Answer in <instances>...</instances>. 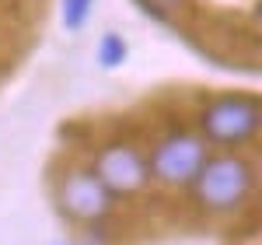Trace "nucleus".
Returning <instances> with one entry per match:
<instances>
[{"label":"nucleus","mask_w":262,"mask_h":245,"mask_svg":"<svg viewBox=\"0 0 262 245\" xmlns=\"http://www.w3.org/2000/svg\"><path fill=\"white\" fill-rule=\"evenodd\" d=\"M189 193L203 214H234L255 193V161L238 151H217L203 161L196 179L189 182Z\"/></svg>","instance_id":"f257e3e1"},{"label":"nucleus","mask_w":262,"mask_h":245,"mask_svg":"<svg viewBox=\"0 0 262 245\" xmlns=\"http://www.w3.org/2000/svg\"><path fill=\"white\" fill-rule=\"evenodd\" d=\"M259 130H262V102L255 95H245V91L213 95L196 112V133L206 140V147L234 151L245 144H255Z\"/></svg>","instance_id":"f03ea898"},{"label":"nucleus","mask_w":262,"mask_h":245,"mask_svg":"<svg viewBox=\"0 0 262 245\" xmlns=\"http://www.w3.org/2000/svg\"><path fill=\"white\" fill-rule=\"evenodd\" d=\"M206 158H210V147L196 130H171L158 137L147 151L150 179L161 186H189Z\"/></svg>","instance_id":"7ed1b4c3"},{"label":"nucleus","mask_w":262,"mask_h":245,"mask_svg":"<svg viewBox=\"0 0 262 245\" xmlns=\"http://www.w3.org/2000/svg\"><path fill=\"white\" fill-rule=\"evenodd\" d=\"M56 207L74 224H98L112 214L116 196L101 186L88 165H67L56 175Z\"/></svg>","instance_id":"20e7f679"},{"label":"nucleus","mask_w":262,"mask_h":245,"mask_svg":"<svg viewBox=\"0 0 262 245\" xmlns=\"http://www.w3.org/2000/svg\"><path fill=\"white\" fill-rule=\"evenodd\" d=\"M91 172L101 179V186L112 196H140L150 189V165L147 151L133 140H105L95 151Z\"/></svg>","instance_id":"39448f33"},{"label":"nucleus","mask_w":262,"mask_h":245,"mask_svg":"<svg viewBox=\"0 0 262 245\" xmlns=\"http://www.w3.org/2000/svg\"><path fill=\"white\" fill-rule=\"evenodd\" d=\"M126 56H129V49H126V39H122V35H116V32L101 35V42H98V67L116 70V67L126 63Z\"/></svg>","instance_id":"423d86ee"},{"label":"nucleus","mask_w":262,"mask_h":245,"mask_svg":"<svg viewBox=\"0 0 262 245\" xmlns=\"http://www.w3.org/2000/svg\"><path fill=\"white\" fill-rule=\"evenodd\" d=\"M91 7H95V0H63V28H67V32L84 28Z\"/></svg>","instance_id":"0eeeda50"},{"label":"nucleus","mask_w":262,"mask_h":245,"mask_svg":"<svg viewBox=\"0 0 262 245\" xmlns=\"http://www.w3.org/2000/svg\"><path fill=\"white\" fill-rule=\"evenodd\" d=\"M140 7L150 11L154 18H179V14H185L189 0H140Z\"/></svg>","instance_id":"6e6552de"}]
</instances>
